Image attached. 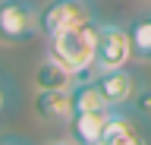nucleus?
I'll return each mask as SVG.
<instances>
[{
    "label": "nucleus",
    "instance_id": "nucleus-1",
    "mask_svg": "<svg viewBox=\"0 0 151 145\" xmlns=\"http://www.w3.org/2000/svg\"><path fill=\"white\" fill-rule=\"evenodd\" d=\"M98 38H101V22L88 19L76 29H66L60 35L47 38V57L63 63L76 79L94 76V54H98Z\"/></svg>",
    "mask_w": 151,
    "mask_h": 145
},
{
    "label": "nucleus",
    "instance_id": "nucleus-2",
    "mask_svg": "<svg viewBox=\"0 0 151 145\" xmlns=\"http://www.w3.org/2000/svg\"><path fill=\"white\" fill-rule=\"evenodd\" d=\"M41 35V6L32 0H0V41L22 44Z\"/></svg>",
    "mask_w": 151,
    "mask_h": 145
},
{
    "label": "nucleus",
    "instance_id": "nucleus-3",
    "mask_svg": "<svg viewBox=\"0 0 151 145\" xmlns=\"http://www.w3.org/2000/svg\"><path fill=\"white\" fill-rule=\"evenodd\" d=\"M132 60H135V50H132L129 25L101 22V38H98V54H94V73L129 66Z\"/></svg>",
    "mask_w": 151,
    "mask_h": 145
},
{
    "label": "nucleus",
    "instance_id": "nucleus-4",
    "mask_svg": "<svg viewBox=\"0 0 151 145\" xmlns=\"http://www.w3.org/2000/svg\"><path fill=\"white\" fill-rule=\"evenodd\" d=\"M88 19H94V10L88 0H47L41 6V35L50 38V35L76 29Z\"/></svg>",
    "mask_w": 151,
    "mask_h": 145
},
{
    "label": "nucleus",
    "instance_id": "nucleus-5",
    "mask_svg": "<svg viewBox=\"0 0 151 145\" xmlns=\"http://www.w3.org/2000/svg\"><path fill=\"white\" fill-rule=\"evenodd\" d=\"M94 82L104 92L110 107H129L139 98V79H135V73H129V66L101 69V73H94Z\"/></svg>",
    "mask_w": 151,
    "mask_h": 145
},
{
    "label": "nucleus",
    "instance_id": "nucleus-6",
    "mask_svg": "<svg viewBox=\"0 0 151 145\" xmlns=\"http://www.w3.org/2000/svg\"><path fill=\"white\" fill-rule=\"evenodd\" d=\"M145 142V129L126 107H113L110 120L104 126V139L101 145H139Z\"/></svg>",
    "mask_w": 151,
    "mask_h": 145
},
{
    "label": "nucleus",
    "instance_id": "nucleus-7",
    "mask_svg": "<svg viewBox=\"0 0 151 145\" xmlns=\"http://www.w3.org/2000/svg\"><path fill=\"white\" fill-rule=\"evenodd\" d=\"M35 114L47 123H69L76 114L73 88H57V92H35Z\"/></svg>",
    "mask_w": 151,
    "mask_h": 145
},
{
    "label": "nucleus",
    "instance_id": "nucleus-8",
    "mask_svg": "<svg viewBox=\"0 0 151 145\" xmlns=\"http://www.w3.org/2000/svg\"><path fill=\"white\" fill-rule=\"evenodd\" d=\"M110 114H113V107H107V110H79V114H73V120H69V139H73V142H82V145H101L104 126H107Z\"/></svg>",
    "mask_w": 151,
    "mask_h": 145
},
{
    "label": "nucleus",
    "instance_id": "nucleus-9",
    "mask_svg": "<svg viewBox=\"0 0 151 145\" xmlns=\"http://www.w3.org/2000/svg\"><path fill=\"white\" fill-rule=\"evenodd\" d=\"M32 82H35V92H57V88H76L79 79H76L63 63H57L54 57H44L38 63Z\"/></svg>",
    "mask_w": 151,
    "mask_h": 145
},
{
    "label": "nucleus",
    "instance_id": "nucleus-10",
    "mask_svg": "<svg viewBox=\"0 0 151 145\" xmlns=\"http://www.w3.org/2000/svg\"><path fill=\"white\" fill-rule=\"evenodd\" d=\"M129 38L135 60H151V16H139L129 22Z\"/></svg>",
    "mask_w": 151,
    "mask_h": 145
},
{
    "label": "nucleus",
    "instance_id": "nucleus-11",
    "mask_svg": "<svg viewBox=\"0 0 151 145\" xmlns=\"http://www.w3.org/2000/svg\"><path fill=\"white\" fill-rule=\"evenodd\" d=\"M0 110H3V85H0Z\"/></svg>",
    "mask_w": 151,
    "mask_h": 145
},
{
    "label": "nucleus",
    "instance_id": "nucleus-12",
    "mask_svg": "<svg viewBox=\"0 0 151 145\" xmlns=\"http://www.w3.org/2000/svg\"><path fill=\"white\" fill-rule=\"evenodd\" d=\"M145 3H151V0H145Z\"/></svg>",
    "mask_w": 151,
    "mask_h": 145
}]
</instances>
